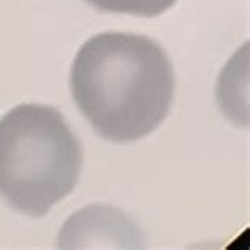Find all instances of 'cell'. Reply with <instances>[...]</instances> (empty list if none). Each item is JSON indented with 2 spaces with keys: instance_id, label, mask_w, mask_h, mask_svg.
Here are the masks:
<instances>
[{
  "instance_id": "1",
  "label": "cell",
  "mask_w": 250,
  "mask_h": 250,
  "mask_svg": "<svg viewBox=\"0 0 250 250\" xmlns=\"http://www.w3.org/2000/svg\"><path fill=\"white\" fill-rule=\"evenodd\" d=\"M176 76L152 38L103 32L85 42L70 70L71 98L95 133L136 143L160 127L174 100Z\"/></svg>"
},
{
  "instance_id": "2",
  "label": "cell",
  "mask_w": 250,
  "mask_h": 250,
  "mask_svg": "<svg viewBox=\"0 0 250 250\" xmlns=\"http://www.w3.org/2000/svg\"><path fill=\"white\" fill-rule=\"evenodd\" d=\"M83 147L63 116L24 103L0 119V196L29 217H43L73 192Z\"/></svg>"
},
{
  "instance_id": "3",
  "label": "cell",
  "mask_w": 250,
  "mask_h": 250,
  "mask_svg": "<svg viewBox=\"0 0 250 250\" xmlns=\"http://www.w3.org/2000/svg\"><path fill=\"white\" fill-rule=\"evenodd\" d=\"M85 2L103 13L155 18L168 11L177 0H85Z\"/></svg>"
}]
</instances>
